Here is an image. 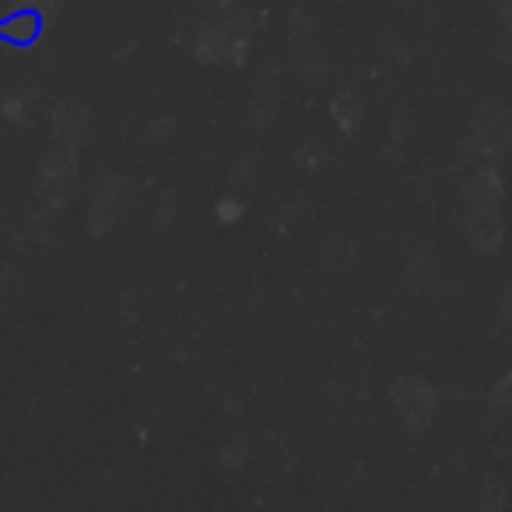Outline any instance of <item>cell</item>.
I'll use <instances>...</instances> for the list:
<instances>
[{
	"instance_id": "obj_1",
	"label": "cell",
	"mask_w": 512,
	"mask_h": 512,
	"mask_svg": "<svg viewBox=\"0 0 512 512\" xmlns=\"http://www.w3.org/2000/svg\"><path fill=\"white\" fill-rule=\"evenodd\" d=\"M39 36H43V15L36 8H22L11 11L8 18H0V43L11 46H36Z\"/></svg>"
}]
</instances>
